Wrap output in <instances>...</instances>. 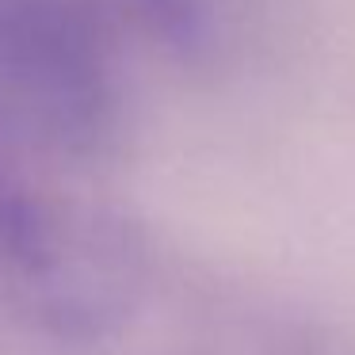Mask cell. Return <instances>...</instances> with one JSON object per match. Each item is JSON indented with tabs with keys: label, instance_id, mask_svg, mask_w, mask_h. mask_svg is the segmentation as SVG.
<instances>
[{
	"label": "cell",
	"instance_id": "2",
	"mask_svg": "<svg viewBox=\"0 0 355 355\" xmlns=\"http://www.w3.org/2000/svg\"><path fill=\"white\" fill-rule=\"evenodd\" d=\"M119 77L73 0H0V146L42 164L100 157L119 134Z\"/></svg>",
	"mask_w": 355,
	"mask_h": 355
},
{
	"label": "cell",
	"instance_id": "1",
	"mask_svg": "<svg viewBox=\"0 0 355 355\" xmlns=\"http://www.w3.org/2000/svg\"><path fill=\"white\" fill-rule=\"evenodd\" d=\"M141 291L138 233L0 146V309L58 344H96L130 321Z\"/></svg>",
	"mask_w": 355,
	"mask_h": 355
}]
</instances>
